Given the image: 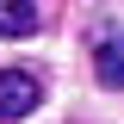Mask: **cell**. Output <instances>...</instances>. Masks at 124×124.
Wrapping results in <instances>:
<instances>
[{
	"label": "cell",
	"instance_id": "6da1fadb",
	"mask_svg": "<svg viewBox=\"0 0 124 124\" xmlns=\"http://www.w3.org/2000/svg\"><path fill=\"white\" fill-rule=\"evenodd\" d=\"M37 99H44V81H37V75H25V68H0V124L31 118Z\"/></svg>",
	"mask_w": 124,
	"mask_h": 124
},
{
	"label": "cell",
	"instance_id": "7a4b0ae2",
	"mask_svg": "<svg viewBox=\"0 0 124 124\" xmlns=\"http://www.w3.org/2000/svg\"><path fill=\"white\" fill-rule=\"evenodd\" d=\"M93 81L112 93H124V31L118 25H99L93 31Z\"/></svg>",
	"mask_w": 124,
	"mask_h": 124
},
{
	"label": "cell",
	"instance_id": "3957f363",
	"mask_svg": "<svg viewBox=\"0 0 124 124\" xmlns=\"http://www.w3.org/2000/svg\"><path fill=\"white\" fill-rule=\"evenodd\" d=\"M37 31V6L31 0H0V37H31Z\"/></svg>",
	"mask_w": 124,
	"mask_h": 124
}]
</instances>
